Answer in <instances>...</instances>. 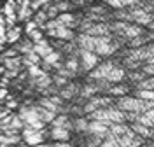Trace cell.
<instances>
[{
	"label": "cell",
	"mask_w": 154,
	"mask_h": 147,
	"mask_svg": "<svg viewBox=\"0 0 154 147\" xmlns=\"http://www.w3.org/2000/svg\"><path fill=\"white\" fill-rule=\"evenodd\" d=\"M19 118L23 119L25 126H32L33 130H37V131L44 130V124H46V123L40 121L35 105H25V107H21L19 109Z\"/></svg>",
	"instance_id": "6da1fadb"
},
{
	"label": "cell",
	"mask_w": 154,
	"mask_h": 147,
	"mask_svg": "<svg viewBox=\"0 0 154 147\" xmlns=\"http://www.w3.org/2000/svg\"><path fill=\"white\" fill-rule=\"evenodd\" d=\"M98 54L93 51H84V49H79V63H81V70L89 72L98 65Z\"/></svg>",
	"instance_id": "7a4b0ae2"
},
{
	"label": "cell",
	"mask_w": 154,
	"mask_h": 147,
	"mask_svg": "<svg viewBox=\"0 0 154 147\" xmlns=\"http://www.w3.org/2000/svg\"><path fill=\"white\" fill-rule=\"evenodd\" d=\"M110 105H112V98H109V96H91L86 103H84L82 110H84V114H91L96 109L110 107Z\"/></svg>",
	"instance_id": "3957f363"
},
{
	"label": "cell",
	"mask_w": 154,
	"mask_h": 147,
	"mask_svg": "<svg viewBox=\"0 0 154 147\" xmlns=\"http://www.w3.org/2000/svg\"><path fill=\"white\" fill-rule=\"evenodd\" d=\"M44 137H46V133H44V130H33L32 126H25L23 128V138H25V142H26V145L30 147H35L38 144H42L44 142Z\"/></svg>",
	"instance_id": "277c9868"
},
{
	"label": "cell",
	"mask_w": 154,
	"mask_h": 147,
	"mask_svg": "<svg viewBox=\"0 0 154 147\" xmlns=\"http://www.w3.org/2000/svg\"><path fill=\"white\" fill-rule=\"evenodd\" d=\"M114 61H105V63H100L96 65L93 72H89V81H98V79H107L109 72L114 69Z\"/></svg>",
	"instance_id": "5b68a950"
},
{
	"label": "cell",
	"mask_w": 154,
	"mask_h": 147,
	"mask_svg": "<svg viewBox=\"0 0 154 147\" xmlns=\"http://www.w3.org/2000/svg\"><path fill=\"white\" fill-rule=\"evenodd\" d=\"M48 33L54 39H60V40H74L75 39V33L72 32V28H68L65 25H58L54 30H48Z\"/></svg>",
	"instance_id": "8992f818"
},
{
	"label": "cell",
	"mask_w": 154,
	"mask_h": 147,
	"mask_svg": "<svg viewBox=\"0 0 154 147\" xmlns=\"http://www.w3.org/2000/svg\"><path fill=\"white\" fill-rule=\"evenodd\" d=\"M119 144L123 147H140V145H144V138L130 130L123 137H119Z\"/></svg>",
	"instance_id": "52a82bcc"
},
{
	"label": "cell",
	"mask_w": 154,
	"mask_h": 147,
	"mask_svg": "<svg viewBox=\"0 0 154 147\" xmlns=\"http://www.w3.org/2000/svg\"><path fill=\"white\" fill-rule=\"evenodd\" d=\"M75 42H77V46H79V49L93 51L95 53V47H96V44H98V37H91L88 33H81V35H77Z\"/></svg>",
	"instance_id": "ba28073f"
},
{
	"label": "cell",
	"mask_w": 154,
	"mask_h": 147,
	"mask_svg": "<svg viewBox=\"0 0 154 147\" xmlns=\"http://www.w3.org/2000/svg\"><path fill=\"white\" fill-rule=\"evenodd\" d=\"M89 135H100V137H107L109 133V123H103V121H91L88 124V131Z\"/></svg>",
	"instance_id": "9c48e42d"
},
{
	"label": "cell",
	"mask_w": 154,
	"mask_h": 147,
	"mask_svg": "<svg viewBox=\"0 0 154 147\" xmlns=\"http://www.w3.org/2000/svg\"><path fill=\"white\" fill-rule=\"evenodd\" d=\"M105 5L112 9H130V7L142 5V2L140 0H105Z\"/></svg>",
	"instance_id": "30bf717a"
},
{
	"label": "cell",
	"mask_w": 154,
	"mask_h": 147,
	"mask_svg": "<svg viewBox=\"0 0 154 147\" xmlns=\"http://www.w3.org/2000/svg\"><path fill=\"white\" fill-rule=\"evenodd\" d=\"M79 91H81V88H79V84H67V86H63V88L60 89V96L63 98V100H72V98L79 96Z\"/></svg>",
	"instance_id": "8fae6325"
},
{
	"label": "cell",
	"mask_w": 154,
	"mask_h": 147,
	"mask_svg": "<svg viewBox=\"0 0 154 147\" xmlns=\"http://www.w3.org/2000/svg\"><path fill=\"white\" fill-rule=\"evenodd\" d=\"M33 51L37 53L40 58H46L49 53H51V51H54V49H53V46H51L46 39H42V40H38V42L33 44Z\"/></svg>",
	"instance_id": "7c38bea8"
},
{
	"label": "cell",
	"mask_w": 154,
	"mask_h": 147,
	"mask_svg": "<svg viewBox=\"0 0 154 147\" xmlns=\"http://www.w3.org/2000/svg\"><path fill=\"white\" fill-rule=\"evenodd\" d=\"M42 61H44L46 65H49L51 69H60V67H61V53L54 49V51L49 53L46 58H42Z\"/></svg>",
	"instance_id": "4fadbf2b"
},
{
	"label": "cell",
	"mask_w": 154,
	"mask_h": 147,
	"mask_svg": "<svg viewBox=\"0 0 154 147\" xmlns=\"http://www.w3.org/2000/svg\"><path fill=\"white\" fill-rule=\"evenodd\" d=\"M131 131H135L137 135H140L142 138H152L154 137V128H147L140 123H131Z\"/></svg>",
	"instance_id": "5bb4252c"
},
{
	"label": "cell",
	"mask_w": 154,
	"mask_h": 147,
	"mask_svg": "<svg viewBox=\"0 0 154 147\" xmlns=\"http://www.w3.org/2000/svg\"><path fill=\"white\" fill-rule=\"evenodd\" d=\"M61 25H65V26H68V28H74V26H77L79 25V21H77V16H74L72 12H60L56 18Z\"/></svg>",
	"instance_id": "9a60e30c"
},
{
	"label": "cell",
	"mask_w": 154,
	"mask_h": 147,
	"mask_svg": "<svg viewBox=\"0 0 154 147\" xmlns=\"http://www.w3.org/2000/svg\"><path fill=\"white\" fill-rule=\"evenodd\" d=\"M131 128L128 126V124H125V123H110L109 124V133L110 135H114V137H123L125 133H128Z\"/></svg>",
	"instance_id": "2e32d148"
},
{
	"label": "cell",
	"mask_w": 154,
	"mask_h": 147,
	"mask_svg": "<svg viewBox=\"0 0 154 147\" xmlns=\"http://www.w3.org/2000/svg\"><path fill=\"white\" fill-rule=\"evenodd\" d=\"M14 49L25 56V54H28L30 51H33V42H32L28 37H26V39H19L18 42H14Z\"/></svg>",
	"instance_id": "e0dca14e"
},
{
	"label": "cell",
	"mask_w": 154,
	"mask_h": 147,
	"mask_svg": "<svg viewBox=\"0 0 154 147\" xmlns=\"http://www.w3.org/2000/svg\"><path fill=\"white\" fill-rule=\"evenodd\" d=\"M53 128H65V130H74V124H72V121L67 118V114H60V116H56V118L53 119Z\"/></svg>",
	"instance_id": "ac0fdd59"
},
{
	"label": "cell",
	"mask_w": 154,
	"mask_h": 147,
	"mask_svg": "<svg viewBox=\"0 0 154 147\" xmlns=\"http://www.w3.org/2000/svg\"><path fill=\"white\" fill-rule=\"evenodd\" d=\"M38 105H42L44 109H48V110H51V112H54V114H63V107H60V105H56L53 100L49 96H44V98H40L37 102Z\"/></svg>",
	"instance_id": "d6986e66"
},
{
	"label": "cell",
	"mask_w": 154,
	"mask_h": 147,
	"mask_svg": "<svg viewBox=\"0 0 154 147\" xmlns=\"http://www.w3.org/2000/svg\"><path fill=\"white\" fill-rule=\"evenodd\" d=\"M65 69L70 70L72 74H75L81 70V63H79V53L77 54H68L67 56V61H65Z\"/></svg>",
	"instance_id": "ffe728a7"
},
{
	"label": "cell",
	"mask_w": 154,
	"mask_h": 147,
	"mask_svg": "<svg viewBox=\"0 0 154 147\" xmlns=\"http://www.w3.org/2000/svg\"><path fill=\"white\" fill-rule=\"evenodd\" d=\"M96 93H98V89H96V86L93 84V81H91L89 84H84V86L81 88V91H79V98H82V100H89L91 96H95Z\"/></svg>",
	"instance_id": "44dd1931"
},
{
	"label": "cell",
	"mask_w": 154,
	"mask_h": 147,
	"mask_svg": "<svg viewBox=\"0 0 154 147\" xmlns=\"http://www.w3.org/2000/svg\"><path fill=\"white\" fill-rule=\"evenodd\" d=\"M35 109H37V114H38V118H40L42 123H53V119L56 118L54 112H51V110H48V109H44L42 105H38V103H35Z\"/></svg>",
	"instance_id": "7402d4cb"
},
{
	"label": "cell",
	"mask_w": 154,
	"mask_h": 147,
	"mask_svg": "<svg viewBox=\"0 0 154 147\" xmlns=\"http://www.w3.org/2000/svg\"><path fill=\"white\" fill-rule=\"evenodd\" d=\"M123 79H125V70L121 69V67H117V65H114V69L110 70L109 75H107V81L114 84V82H121Z\"/></svg>",
	"instance_id": "603a6c76"
},
{
	"label": "cell",
	"mask_w": 154,
	"mask_h": 147,
	"mask_svg": "<svg viewBox=\"0 0 154 147\" xmlns=\"http://www.w3.org/2000/svg\"><path fill=\"white\" fill-rule=\"evenodd\" d=\"M70 137V131L65 128H53L51 130V138H54L56 142H67Z\"/></svg>",
	"instance_id": "cb8c5ba5"
},
{
	"label": "cell",
	"mask_w": 154,
	"mask_h": 147,
	"mask_svg": "<svg viewBox=\"0 0 154 147\" xmlns=\"http://www.w3.org/2000/svg\"><path fill=\"white\" fill-rule=\"evenodd\" d=\"M19 39H21V28H19V26L7 28V32H5V42L14 44V42H18Z\"/></svg>",
	"instance_id": "d4e9b609"
},
{
	"label": "cell",
	"mask_w": 154,
	"mask_h": 147,
	"mask_svg": "<svg viewBox=\"0 0 154 147\" xmlns=\"http://www.w3.org/2000/svg\"><path fill=\"white\" fill-rule=\"evenodd\" d=\"M48 14H46V11L44 9H38V11H35V12H33V21H35V23H37V26L40 30H44V25H46V23H48Z\"/></svg>",
	"instance_id": "484cf974"
},
{
	"label": "cell",
	"mask_w": 154,
	"mask_h": 147,
	"mask_svg": "<svg viewBox=\"0 0 154 147\" xmlns=\"http://www.w3.org/2000/svg\"><path fill=\"white\" fill-rule=\"evenodd\" d=\"M135 98L145 100V102H154V91H151V89H135Z\"/></svg>",
	"instance_id": "4316f807"
},
{
	"label": "cell",
	"mask_w": 154,
	"mask_h": 147,
	"mask_svg": "<svg viewBox=\"0 0 154 147\" xmlns=\"http://www.w3.org/2000/svg\"><path fill=\"white\" fill-rule=\"evenodd\" d=\"M149 35H138V37H135V39L130 40V47L131 49H137V47H142V46H145V44H149Z\"/></svg>",
	"instance_id": "83f0119b"
},
{
	"label": "cell",
	"mask_w": 154,
	"mask_h": 147,
	"mask_svg": "<svg viewBox=\"0 0 154 147\" xmlns=\"http://www.w3.org/2000/svg\"><path fill=\"white\" fill-rule=\"evenodd\" d=\"M135 89H151V91H154V75L145 77L144 81L137 82V84H135Z\"/></svg>",
	"instance_id": "f1b7e54d"
},
{
	"label": "cell",
	"mask_w": 154,
	"mask_h": 147,
	"mask_svg": "<svg viewBox=\"0 0 154 147\" xmlns=\"http://www.w3.org/2000/svg\"><path fill=\"white\" fill-rule=\"evenodd\" d=\"M100 147H123L119 144V138L114 137V135H110V133H107V137L103 138V142L100 144Z\"/></svg>",
	"instance_id": "f546056e"
},
{
	"label": "cell",
	"mask_w": 154,
	"mask_h": 147,
	"mask_svg": "<svg viewBox=\"0 0 154 147\" xmlns=\"http://www.w3.org/2000/svg\"><path fill=\"white\" fill-rule=\"evenodd\" d=\"M107 93H109V95H114V96H125L126 93H128V86H125V84H117V86H110Z\"/></svg>",
	"instance_id": "4dcf8cb0"
},
{
	"label": "cell",
	"mask_w": 154,
	"mask_h": 147,
	"mask_svg": "<svg viewBox=\"0 0 154 147\" xmlns=\"http://www.w3.org/2000/svg\"><path fill=\"white\" fill-rule=\"evenodd\" d=\"M72 124H74V130L75 131H88V124H89V121L86 118H77L75 121H72Z\"/></svg>",
	"instance_id": "1f68e13d"
},
{
	"label": "cell",
	"mask_w": 154,
	"mask_h": 147,
	"mask_svg": "<svg viewBox=\"0 0 154 147\" xmlns=\"http://www.w3.org/2000/svg\"><path fill=\"white\" fill-rule=\"evenodd\" d=\"M26 70H28V75L32 79H37V77H40L42 74H48V72H44V69H40V65H28L26 67Z\"/></svg>",
	"instance_id": "d6a6232c"
},
{
	"label": "cell",
	"mask_w": 154,
	"mask_h": 147,
	"mask_svg": "<svg viewBox=\"0 0 154 147\" xmlns=\"http://www.w3.org/2000/svg\"><path fill=\"white\" fill-rule=\"evenodd\" d=\"M56 4V7L60 12H70V11L74 9V4L72 2H68V0H58V2H54Z\"/></svg>",
	"instance_id": "836d02e7"
},
{
	"label": "cell",
	"mask_w": 154,
	"mask_h": 147,
	"mask_svg": "<svg viewBox=\"0 0 154 147\" xmlns=\"http://www.w3.org/2000/svg\"><path fill=\"white\" fill-rule=\"evenodd\" d=\"M102 142H103V137H100V135H89L86 140V145L88 147H100Z\"/></svg>",
	"instance_id": "e575fe53"
},
{
	"label": "cell",
	"mask_w": 154,
	"mask_h": 147,
	"mask_svg": "<svg viewBox=\"0 0 154 147\" xmlns=\"http://www.w3.org/2000/svg\"><path fill=\"white\" fill-rule=\"evenodd\" d=\"M88 12H89V14H95V16H109L107 5H95V7H89Z\"/></svg>",
	"instance_id": "d590c367"
},
{
	"label": "cell",
	"mask_w": 154,
	"mask_h": 147,
	"mask_svg": "<svg viewBox=\"0 0 154 147\" xmlns=\"http://www.w3.org/2000/svg\"><path fill=\"white\" fill-rule=\"evenodd\" d=\"M128 77H130V79H131V81L135 82V84H137V82L144 81V79L147 77V75H145L142 70H137V72H130V74H128Z\"/></svg>",
	"instance_id": "8d00e7d4"
},
{
	"label": "cell",
	"mask_w": 154,
	"mask_h": 147,
	"mask_svg": "<svg viewBox=\"0 0 154 147\" xmlns=\"http://www.w3.org/2000/svg\"><path fill=\"white\" fill-rule=\"evenodd\" d=\"M51 0H32L30 2V7H32V11L35 12V11H38V9H42V7H46Z\"/></svg>",
	"instance_id": "74e56055"
},
{
	"label": "cell",
	"mask_w": 154,
	"mask_h": 147,
	"mask_svg": "<svg viewBox=\"0 0 154 147\" xmlns=\"http://www.w3.org/2000/svg\"><path fill=\"white\" fill-rule=\"evenodd\" d=\"M28 39L35 44V42H38V40H42L44 39V35H42V30L37 28V30H33V32H30L28 33Z\"/></svg>",
	"instance_id": "f35d334b"
},
{
	"label": "cell",
	"mask_w": 154,
	"mask_h": 147,
	"mask_svg": "<svg viewBox=\"0 0 154 147\" xmlns=\"http://www.w3.org/2000/svg\"><path fill=\"white\" fill-rule=\"evenodd\" d=\"M53 84L58 86V88H63V86L68 84V79L63 77V75H54V77H53Z\"/></svg>",
	"instance_id": "ab89813d"
},
{
	"label": "cell",
	"mask_w": 154,
	"mask_h": 147,
	"mask_svg": "<svg viewBox=\"0 0 154 147\" xmlns=\"http://www.w3.org/2000/svg\"><path fill=\"white\" fill-rule=\"evenodd\" d=\"M142 67V72H144L147 77H151V75H154V65H151V63H144V65H140Z\"/></svg>",
	"instance_id": "60d3db41"
},
{
	"label": "cell",
	"mask_w": 154,
	"mask_h": 147,
	"mask_svg": "<svg viewBox=\"0 0 154 147\" xmlns=\"http://www.w3.org/2000/svg\"><path fill=\"white\" fill-rule=\"evenodd\" d=\"M38 26H37V23L32 20V21H26V26H25V32H26V35H28L30 32H33V30H37Z\"/></svg>",
	"instance_id": "b9f144b4"
},
{
	"label": "cell",
	"mask_w": 154,
	"mask_h": 147,
	"mask_svg": "<svg viewBox=\"0 0 154 147\" xmlns=\"http://www.w3.org/2000/svg\"><path fill=\"white\" fill-rule=\"evenodd\" d=\"M5 100H7V102H5V107L9 109V110H11V109H16V107H18V102H16L14 98L7 96V98H5Z\"/></svg>",
	"instance_id": "7bdbcfd3"
},
{
	"label": "cell",
	"mask_w": 154,
	"mask_h": 147,
	"mask_svg": "<svg viewBox=\"0 0 154 147\" xmlns=\"http://www.w3.org/2000/svg\"><path fill=\"white\" fill-rule=\"evenodd\" d=\"M9 114H12V112H11L7 107H0V121H2L4 118H7Z\"/></svg>",
	"instance_id": "ee69618b"
},
{
	"label": "cell",
	"mask_w": 154,
	"mask_h": 147,
	"mask_svg": "<svg viewBox=\"0 0 154 147\" xmlns=\"http://www.w3.org/2000/svg\"><path fill=\"white\" fill-rule=\"evenodd\" d=\"M51 147H72L68 142H54V144H51Z\"/></svg>",
	"instance_id": "f6af8a7d"
},
{
	"label": "cell",
	"mask_w": 154,
	"mask_h": 147,
	"mask_svg": "<svg viewBox=\"0 0 154 147\" xmlns=\"http://www.w3.org/2000/svg\"><path fill=\"white\" fill-rule=\"evenodd\" d=\"M144 114H145V116H147V118H149V119H151V121L154 123V107H152V109H149V110H145Z\"/></svg>",
	"instance_id": "bcb514c9"
},
{
	"label": "cell",
	"mask_w": 154,
	"mask_h": 147,
	"mask_svg": "<svg viewBox=\"0 0 154 147\" xmlns=\"http://www.w3.org/2000/svg\"><path fill=\"white\" fill-rule=\"evenodd\" d=\"M7 98V88H0V102H4Z\"/></svg>",
	"instance_id": "7dc6e473"
},
{
	"label": "cell",
	"mask_w": 154,
	"mask_h": 147,
	"mask_svg": "<svg viewBox=\"0 0 154 147\" xmlns=\"http://www.w3.org/2000/svg\"><path fill=\"white\" fill-rule=\"evenodd\" d=\"M147 28H149V32H154V20L151 21L149 25H147Z\"/></svg>",
	"instance_id": "c3c4849f"
},
{
	"label": "cell",
	"mask_w": 154,
	"mask_h": 147,
	"mask_svg": "<svg viewBox=\"0 0 154 147\" xmlns=\"http://www.w3.org/2000/svg\"><path fill=\"white\" fill-rule=\"evenodd\" d=\"M35 147H51V144H38V145H35Z\"/></svg>",
	"instance_id": "681fc988"
},
{
	"label": "cell",
	"mask_w": 154,
	"mask_h": 147,
	"mask_svg": "<svg viewBox=\"0 0 154 147\" xmlns=\"http://www.w3.org/2000/svg\"><path fill=\"white\" fill-rule=\"evenodd\" d=\"M18 147H30V145H19V144H18Z\"/></svg>",
	"instance_id": "f907efd6"
},
{
	"label": "cell",
	"mask_w": 154,
	"mask_h": 147,
	"mask_svg": "<svg viewBox=\"0 0 154 147\" xmlns=\"http://www.w3.org/2000/svg\"><path fill=\"white\" fill-rule=\"evenodd\" d=\"M4 147H12V145H4Z\"/></svg>",
	"instance_id": "816d5d0a"
}]
</instances>
